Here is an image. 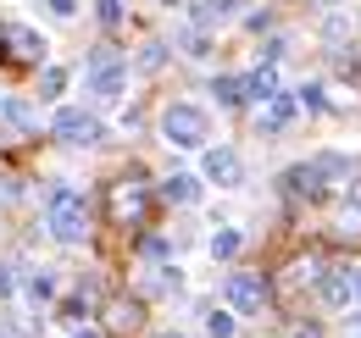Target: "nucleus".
Segmentation results:
<instances>
[{"mask_svg": "<svg viewBox=\"0 0 361 338\" xmlns=\"http://www.w3.org/2000/svg\"><path fill=\"white\" fill-rule=\"evenodd\" d=\"M0 294H11V272L6 266H0Z\"/></svg>", "mask_w": 361, "mask_h": 338, "instance_id": "bb28decb", "label": "nucleus"}, {"mask_svg": "<svg viewBox=\"0 0 361 338\" xmlns=\"http://www.w3.org/2000/svg\"><path fill=\"white\" fill-rule=\"evenodd\" d=\"M50 133H56L61 144H73V150H78V144L90 150V144H100V139H106V127H100V117H94V111H78V106H67V111H56V123H50Z\"/></svg>", "mask_w": 361, "mask_h": 338, "instance_id": "423d86ee", "label": "nucleus"}, {"mask_svg": "<svg viewBox=\"0 0 361 338\" xmlns=\"http://www.w3.org/2000/svg\"><path fill=\"white\" fill-rule=\"evenodd\" d=\"M145 327V305L139 299H111L106 305V333H117V338H128Z\"/></svg>", "mask_w": 361, "mask_h": 338, "instance_id": "9b49d317", "label": "nucleus"}, {"mask_svg": "<svg viewBox=\"0 0 361 338\" xmlns=\"http://www.w3.org/2000/svg\"><path fill=\"white\" fill-rule=\"evenodd\" d=\"M183 289V277H178V266H167V261H156L150 266V277H145V294H156V299H167V294H178Z\"/></svg>", "mask_w": 361, "mask_h": 338, "instance_id": "ddd939ff", "label": "nucleus"}, {"mask_svg": "<svg viewBox=\"0 0 361 338\" xmlns=\"http://www.w3.org/2000/svg\"><path fill=\"white\" fill-rule=\"evenodd\" d=\"M295 338H322V333H317V327H300V333H295Z\"/></svg>", "mask_w": 361, "mask_h": 338, "instance_id": "cd10ccee", "label": "nucleus"}, {"mask_svg": "<svg viewBox=\"0 0 361 338\" xmlns=\"http://www.w3.org/2000/svg\"><path fill=\"white\" fill-rule=\"evenodd\" d=\"M94 17H100L106 28H117V23H123V0H94Z\"/></svg>", "mask_w": 361, "mask_h": 338, "instance_id": "4be33fe9", "label": "nucleus"}, {"mask_svg": "<svg viewBox=\"0 0 361 338\" xmlns=\"http://www.w3.org/2000/svg\"><path fill=\"white\" fill-rule=\"evenodd\" d=\"M161 139L167 144H178V150H200L206 144V111L200 106H167V117H161Z\"/></svg>", "mask_w": 361, "mask_h": 338, "instance_id": "7ed1b4c3", "label": "nucleus"}, {"mask_svg": "<svg viewBox=\"0 0 361 338\" xmlns=\"http://www.w3.org/2000/svg\"><path fill=\"white\" fill-rule=\"evenodd\" d=\"M272 94H278V73H272V67L245 73V100H256V106H262V100H272Z\"/></svg>", "mask_w": 361, "mask_h": 338, "instance_id": "2eb2a0df", "label": "nucleus"}, {"mask_svg": "<svg viewBox=\"0 0 361 338\" xmlns=\"http://www.w3.org/2000/svg\"><path fill=\"white\" fill-rule=\"evenodd\" d=\"M145 261H150V266L167 261V239H145Z\"/></svg>", "mask_w": 361, "mask_h": 338, "instance_id": "393cba45", "label": "nucleus"}, {"mask_svg": "<svg viewBox=\"0 0 361 338\" xmlns=\"http://www.w3.org/2000/svg\"><path fill=\"white\" fill-rule=\"evenodd\" d=\"M267 277H256V272H233L228 277V299H233V311L239 316H262L267 311Z\"/></svg>", "mask_w": 361, "mask_h": 338, "instance_id": "6e6552de", "label": "nucleus"}, {"mask_svg": "<svg viewBox=\"0 0 361 338\" xmlns=\"http://www.w3.org/2000/svg\"><path fill=\"white\" fill-rule=\"evenodd\" d=\"M61 89H67V73H61V67H45V78H39V100H56Z\"/></svg>", "mask_w": 361, "mask_h": 338, "instance_id": "6ab92c4d", "label": "nucleus"}, {"mask_svg": "<svg viewBox=\"0 0 361 338\" xmlns=\"http://www.w3.org/2000/svg\"><path fill=\"white\" fill-rule=\"evenodd\" d=\"M161 200H173V206H195V200H200V183H195L189 172H173V177L161 183Z\"/></svg>", "mask_w": 361, "mask_h": 338, "instance_id": "4468645a", "label": "nucleus"}, {"mask_svg": "<svg viewBox=\"0 0 361 338\" xmlns=\"http://www.w3.org/2000/svg\"><path fill=\"white\" fill-rule=\"evenodd\" d=\"M161 338H178V333H161Z\"/></svg>", "mask_w": 361, "mask_h": 338, "instance_id": "7c9ffc66", "label": "nucleus"}, {"mask_svg": "<svg viewBox=\"0 0 361 338\" xmlns=\"http://www.w3.org/2000/svg\"><path fill=\"white\" fill-rule=\"evenodd\" d=\"M0 117H6L11 127H34V111H28L23 100H0Z\"/></svg>", "mask_w": 361, "mask_h": 338, "instance_id": "a211bd4d", "label": "nucleus"}, {"mask_svg": "<svg viewBox=\"0 0 361 338\" xmlns=\"http://www.w3.org/2000/svg\"><path fill=\"white\" fill-rule=\"evenodd\" d=\"M111 216H117V222H123V227H139V222H145V216H150V183H145V177H117V183H111Z\"/></svg>", "mask_w": 361, "mask_h": 338, "instance_id": "20e7f679", "label": "nucleus"}, {"mask_svg": "<svg viewBox=\"0 0 361 338\" xmlns=\"http://www.w3.org/2000/svg\"><path fill=\"white\" fill-rule=\"evenodd\" d=\"M206 333L228 338V333H233V316H228V311H206Z\"/></svg>", "mask_w": 361, "mask_h": 338, "instance_id": "412c9836", "label": "nucleus"}, {"mask_svg": "<svg viewBox=\"0 0 361 338\" xmlns=\"http://www.w3.org/2000/svg\"><path fill=\"white\" fill-rule=\"evenodd\" d=\"M161 6H183V0H161Z\"/></svg>", "mask_w": 361, "mask_h": 338, "instance_id": "c756f323", "label": "nucleus"}, {"mask_svg": "<svg viewBox=\"0 0 361 338\" xmlns=\"http://www.w3.org/2000/svg\"><path fill=\"white\" fill-rule=\"evenodd\" d=\"M322 299H328V305H361V266L322 272Z\"/></svg>", "mask_w": 361, "mask_h": 338, "instance_id": "1a4fd4ad", "label": "nucleus"}, {"mask_svg": "<svg viewBox=\"0 0 361 338\" xmlns=\"http://www.w3.org/2000/svg\"><path fill=\"white\" fill-rule=\"evenodd\" d=\"M45 227H50V239L78 244V239L90 233V206H84V194H78V189H56V194H50V211H45Z\"/></svg>", "mask_w": 361, "mask_h": 338, "instance_id": "f257e3e1", "label": "nucleus"}, {"mask_svg": "<svg viewBox=\"0 0 361 338\" xmlns=\"http://www.w3.org/2000/svg\"><path fill=\"white\" fill-rule=\"evenodd\" d=\"M0 338H6V333H0Z\"/></svg>", "mask_w": 361, "mask_h": 338, "instance_id": "2f4dec72", "label": "nucleus"}, {"mask_svg": "<svg viewBox=\"0 0 361 338\" xmlns=\"http://www.w3.org/2000/svg\"><path fill=\"white\" fill-rule=\"evenodd\" d=\"M200 172H206V183H217V189H239V177H245V167H239V156H233L228 144H217V150H206V161H200Z\"/></svg>", "mask_w": 361, "mask_h": 338, "instance_id": "9d476101", "label": "nucleus"}, {"mask_svg": "<svg viewBox=\"0 0 361 338\" xmlns=\"http://www.w3.org/2000/svg\"><path fill=\"white\" fill-rule=\"evenodd\" d=\"M0 56L39 67V61H45V34H34V28H23V23H6V28H0Z\"/></svg>", "mask_w": 361, "mask_h": 338, "instance_id": "0eeeda50", "label": "nucleus"}, {"mask_svg": "<svg viewBox=\"0 0 361 338\" xmlns=\"http://www.w3.org/2000/svg\"><path fill=\"white\" fill-rule=\"evenodd\" d=\"M50 11H56V17H73V11H78V0H50Z\"/></svg>", "mask_w": 361, "mask_h": 338, "instance_id": "a878e982", "label": "nucleus"}, {"mask_svg": "<svg viewBox=\"0 0 361 338\" xmlns=\"http://www.w3.org/2000/svg\"><path fill=\"white\" fill-rule=\"evenodd\" d=\"M295 94H272V100H262V111H256V127L262 133H283V127L295 123Z\"/></svg>", "mask_w": 361, "mask_h": 338, "instance_id": "f8f14e48", "label": "nucleus"}, {"mask_svg": "<svg viewBox=\"0 0 361 338\" xmlns=\"http://www.w3.org/2000/svg\"><path fill=\"white\" fill-rule=\"evenodd\" d=\"M28 299H34V305L50 299V277H45V272H39V277H28Z\"/></svg>", "mask_w": 361, "mask_h": 338, "instance_id": "b1692460", "label": "nucleus"}, {"mask_svg": "<svg viewBox=\"0 0 361 338\" xmlns=\"http://www.w3.org/2000/svg\"><path fill=\"white\" fill-rule=\"evenodd\" d=\"M183 50H189V56H212V44H206L200 28H189V34H183Z\"/></svg>", "mask_w": 361, "mask_h": 338, "instance_id": "5701e85b", "label": "nucleus"}, {"mask_svg": "<svg viewBox=\"0 0 361 338\" xmlns=\"http://www.w3.org/2000/svg\"><path fill=\"white\" fill-rule=\"evenodd\" d=\"M212 94H217L223 106H245V78H217V84H212Z\"/></svg>", "mask_w": 361, "mask_h": 338, "instance_id": "f3484780", "label": "nucleus"}, {"mask_svg": "<svg viewBox=\"0 0 361 338\" xmlns=\"http://www.w3.org/2000/svg\"><path fill=\"white\" fill-rule=\"evenodd\" d=\"M239 11V0H195V23H223Z\"/></svg>", "mask_w": 361, "mask_h": 338, "instance_id": "dca6fc26", "label": "nucleus"}, {"mask_svg": "<svg viewBox=\"0 0 361 338\" xmlns=\"http://www.w3.org/2000/svg\"><path fill=\"white\" fill-rule=\"evenodd\" d=\"M73 338H100V333H73Z\"/></svg>", "mask_w": 361, "mask_h": 338, "instance_id": "c85d7f7f", "label": "nucleus"}, {"mask_svg": "<svg viewBox=\"0 0 361 338\" xmlns=\"http://www.w3.org/2000/svg\"><path fill=\"white\" fill-rule=\"evenodd\" d=\"M212 255H217V261H228V255H239V233H233V227H223V233H212Z\"/></svg>", "mask_w": 361, "mask_h": 338, "instance_id": "aec40b11", "label": "nucleus"}, {"mask_svg": "<svg viewBox=\"0 0 361 338\" xmlns=\"http://www.w3.org/2000/svg\"><path fill=\"white\" fill-rule=\"evenodd\" d=\"M123 78H128L123 56H117L111 44H100V50L90 56V94L94 100H117V94H123Z\"/></svg>", "mask_w": 361, "mask_h": 338, "instance_id": "39448f33", "label": "nucleus"}, {"mask_svg": "<svg viewBox=\"0 0 361 338\" xmlns=\"http://www.w3.org/2000/svg\"><path fill=\"white\" fill-rule=\"evenodd\" d=\"M334 177H345V161H339V156H322V161H300V167H289V172H283V189H289L295 200H322Z\"/></svg>", "mask_w": 361, "mask_h": 338, "instance_id": "f03ea898", "label": "nucleus"}]
</instances>
